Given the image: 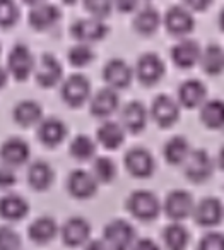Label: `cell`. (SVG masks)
I'll return each mask as SVG.
<instances>
[{
  "label": "cell",
  "instance_id": "2e32d148",
  "mask_svg": "<svg viewBox=\"0 0 224 250\" xmlns=\"http://www.w3.org/2000/svg\"><path fill=\"white\" fill-rule=\"evenodd\" d=\"M193 218L200 226H216L224 216V208L217 197H204L193 208Z\"/></svg>",
  "mask_w": 224,
  "mask_h": 250
},
{
  "label": "cell",
  "instance_id": "1f68e13d",
  "mask_svg": "<svg viewBox=\"0 0 224 250\" xmlns=\"http://www.w3.org/2000/svg\"><path fill=\"white\" fill-rule=\"evenodd\" d=\"M163 240L169 250H185L190 242V233L182 223L173 221L163 231Z\"/></svg>",
  "mask_w": 224,
  "mask_h": 250
},
{
  "label": "cell",
  "instance_id": "5b68a950",
  "mask_svg": "<svg viewBox=\"0 0 224 250\" xmlns=\"http://www.w3.org/2000/svg\"><path fill=\"white\" fill-rule=\"evenodd\" d=\"M91 96V83L84 74H72L62 84V98L70 106H81Z\"/></svg>",
  "mask_w": 224,
  "mask_h": 250
},
{
  "label": "cell",
  "instance_id": "52a82bcc",
  "mask_svg": "<svg viewBox=\"0 0 224 250\" xmlns=\"http://www.w3.org/2000/svg\"><path fill=\"white\" fill-rule=\"evenodd\" d=\"M62 76H63V69H62V63L59 62V59L53 57L52 53H43L41 59L35 65V77L40 86L43 87L55 86L57 83H60Z\"/></svg>",
  "mask_w": 224,
  "mask_h": 250
},
{
  "label": "cell",
  "instance_id": "d6986e66",
  "mask_svg": "<svg viewBox=\"0 0 224 250\" xmlns=\"http://www.w3.org/2000/svg\"><path fill=\"white\" fill-rule=\"evenodd\" d=\"M91 235V225L84 218L74 216L69 218L62 226V238L67 245L70 247H79L89 240Z\"/></svg>",
  "mask_w": 224,
  "mask_h": 250
},
{
  "label": "cell",
  "instance_id": "c3c4849f",
  "mask_svg": "<svg viewBox=\"0 0 224 250\" xmlns=\"http://www.w3.org/2000/svg\"><path fill=\"white\" fill-rule=\"evenodd\" d=\"M219 26L223 28V31H224V9L221 11V14H219Z\"/></svg>",
  "mask_w": 224,
  "mask_h": 250
},
{
  "label": "cell",
  "instance_id": "7c38bea8",
  "mask_svg": "<svg viewBox=\"0 0 224 250\" xmlns=\"http://www.w3.org/2000/svg\"><path fill=\"white\" fill-rule=\"evenodd\" d=\"M125 167L134 177L145 178L151 177L156 170V161L154 156L144 147H132L127 154H125Z\"/></svg>",
  "mask_w": 224,
  "mask_h": 250
},
{
  "label": "cell",
  "instance_id": "d6a6232c",
  "mask_svg": "<svg viewBox=\"0 0 224 250\" xmlns=\"http://www.w3.org/2000/svg\"><path fill=\"white\" fill-rule=\"evenodd\" d=\"M164 158L168 163L171 165H183L186 156L190 154L192 147H190L188 141L183 136H175L164 144Z\"/></svg>",
  "mask_w": 224,
  "mask_h": 250
},
{
  "label": "cell",
  "instance_id": "30bf717a",
  "mask_svg": "<svg viewBox=\"0 0 224 250\" xmlns=\"http://www.w3.org/2000/svg\"><path fill=\"white\" fill-rule=\"evenodd\" d=\"M29 156H31V147L21 137H9L0 146V160L11 168L24 165Z\"/></svg>",
  "mask_w": 224,
  "mask_h": 250
},
{
  "label": "cell",
  "instance_id": "4fadbf2b",
  "mask_svg": "<svg viewBox=\"0 0 224 250\" xmlns=\"http://www.w3.org/2000/svg\"><path fill=\"white\" fill-rule=\"evenodd\" d=\"M164 26L171 35L185 36L193 29L195 19L188 9L182 7V5H173L164 14Z\"/></svg>",
  "mask_w": 224,
  "mask_h": 250
},
{
  "label": "cell",
  "instance_id": "d4e9b609",
  "mask_svg": "<svg viewBox=\"0 0 224 250\" xmlns=\"http://www.w3.org/2000/svg\"><path fill=\"white\" fill-rule=\"evenodd\" d=\"M12 117L19 125L29 127V125L40 124L43 120V108L35 100H22L14 106Z\"/></svg>",
  "mask_w": 224,
  "mask_h": 250
},
{
  "label": "cell",
  "instance_id": "83f0119b",
  "mask_svg": "<svg viewBox=\"0 0 224 250\" xmlns=\"http://www.w3.org/2000/svg\"><path fill=\"white\" fill-rule=\"evenodd\" d=\"M29 238L36 243H48L55 238L57 231H59V226L57 221L50 216H41V218L35 219V221L29 225Z\"/></svg>",
  "mask_w": 224,
  "mask_h": 250
},
{
  "label": "cell",
  "instance_id": "f1b7e54d",
  "mask_svg": "<svg viewBox=\"0 0 224 250\" xmlns=\"http://www.w3.org/2000/svg\"><path fill=\"white\" fill-rule=\"evenodd\" d=\"M200 120L209 129H221L224 127V101L223 100H207L200 108Z\"/></svg>",
  "mask_w": 224,
  "mask_h": 250
},
{
  "label": "cell",
  "instance_id": "b9f144b4",
  "mask_svg": "<svg viewBox=\"0 0 224 250\" xmlns=\"http://www.w3.org/2000/svg\"><path fill=\"white\" fill-rule=\"evenodd\" d=\"M130 250H161V247L151 238H139L134 242Z\"/></svg>",
  "mask_w": 224,
  "mask_h": 250
},
{
  "label": "cell",
  "instance_id": "e0dca14e",
  "mask_svg": "<svg viewBox=\"0 0 224 250\" xmlns=\"http://www.w3.org/2000/svg\"><path fill=\"white\" fill-rule=\"evenodd\" d=\"M147 124V108L141 101H128L120 113V125L128 132H141Z\"/></svg>",
  "mask_w": 224,
  "mask_h": 250
},
{
  "label": "cell",
  "instance_id": "60d3db41",
  "mask_svg": "<svg viewBox=\"0 0 224 250\" xmlns=\"http://www.w3.org/2000/svg\"><path fill=\"white\" fill-rule=\"evenodd\" d=\"M16 184V173L7 165H0V188H9Z\"/></svg>",
  "mask_w": 224,
  "mask_h": 250
},
{
  "label": "cell",
  "instance_id": "3957f363",
  "mask_svg": "<svg viewBox=\"0 0 224 250\" xmlns=\"http://www.w3.org/2000/svg\"><path fill=\"white\" fill-rule=\"evenodd\" d=\"M35 65L36 60L29 46L24 43H16L7 57V70L12 74V77L18 81H26L35 72Z\"/></svg>",
  "mask_w": 224,
  "mask_h": 250
},
{
  "label": "cell",
  "instance_id": "836d02e7",
  "mask_svg": "<svg viewBox=\"0 0 224 250\" xmlns=\"http://www.w3.org/2000/svg\"><path fill=\"white\" fill-rule=\"evenodd\" d=\"M96 153V143L91 139L89 136H81L74 137L72 143H70V154H72L76 160L79 161H86V160H91Z\"/></svg>",
  "mask_w": 224,
  "mask_h": 250
},
{
  "label": "cell",
  "instance_id": "d590c367",
  "mask_svg": "<svg viewBox=\"0 0 224 250\" xmlns=\"http://www.w3.org/2000/svg\"><path fill=\"white\" fill-rule=\"evenodd\" d=\"M94 59V52L87 43H76L69 50V62L76 67H84L91 63Z\"/></svg>",
  "mask_w": 224,
  "mask_h": 250
},
{
  "label": "cell",
  "instance_id": "484cf974",
  "mask_svg": "<svg viewBox=\"0 0 224 250\" xmlns=\"http://www.w3.org/2000/svg\"><path fill=\"white\" fill-rule=\"evenodd\" d=\"M96 137L106 149H117L123 144L125 141V130L120 125V122L106 120L98 127Z\"/></svg>",
  "mask_w": 224,
  "mask_h": 250
},
{
  "label": "cell",
  "instance_id": "f35d334b",
  "mask_svg": "<svg viewBox=\"0 0 224 250\" xmlns=\"http://www.w3.org/2000/svg\"><path fill=\"white\" fill-rule=\"evenodd\" d=\"M199 250H224V235L210 231L200 238Z\"/></svg>",
  "mask_w": 224,
  "mask_h": 250
},
{
  "label": "cell",
  "instance_id": "9a60e30c",
  "mask_svg": "<svg viewBox=\"0 0 224 250\" xmlns=\"http://www.w3.org/2000/svg\"><path fill=\"white\" fill-rule=\"evenodd\" d=\"M67 190L70 192V195L77 199H89L96 194L98 182L91 175V171L79 168V170L70 171L69 178H67Z\"/></svg>",
  "mask_w": 224,
  "mask_h": 250
},
{
  "label": "cell",
  "instance_id": "74e56055",
  "mask_svg": "<svg viewBox=\"0 0 224 250\" xmlns=\"http://www.w3.org/2000/svg\"><path fill=\"white\" fill-rule=\"evenodd\" d=\"M0 250H21V236L11 226H0Z\"/></svg>",
  "mask_w": 224,
  "mask_h": 250
},
{
  "label": "cell",
  "instance_id": "681fc988",
  "mask_svg": "<svg viewBox=\"0 0 224 250\" xmlns=\"http://www.w3.org/2000/svg\"><path fill=\"white\" fill-rule=\"evenodd\" d=\"M0 52H2V48H0Z\"/></svg>",
  "mask_w": 224,
  "mask_h": 250
},
{
  "label": "cell",
  "instance_id": "277c9868",
  "mask_svg": "<svg viewBox=\"0 0 224 250\" xmlns=\"http://www.w3.org/2000/svg\"><path fill=\"white\" fill-rule=\"evenodd\" d=\"M183 170L192 182H205L214 171V161L205 149H192L183 163Z\"/></svg>",
  "mask_w": 224,
  "mask_h": 250
},
{
  "label": "cell",
  "instance_id": "7402d4cb",
  "mask_svg": "<svg viewBox=\"0 0 224 250\" xmlns=\"http://www.w3.org/2000/svg\"><path fill=\"white\" fill-rule=\"evenodd\" d=\"M67 136V125L60 118H43L38 124V137L46 146H59Z\"/></svg>",
  "mask_w": 224,
  "mask_h": 250
},
{
  "label": "cell",
  "instance_id": "44dd1931",
  "mask_svg": "<svg viewBox=\"0 0 224 250\" xmlns=\"http://www.w3.org/2000/svg\"><path fill=\"white\" fill-rule=\"evenodd\" d=\"M118 106H120V98L117 91L111 87H103L91 98V113L94 117H110L118 110Z\"/></svg>",
  "mask_w": 224,
  "mask_h": 250
},
{
  "label": "cell",
  "instance_id": "7a4b0ae2",
  "mask_svg": "<svg viewBox=\"0 0 224 250\" xmlns=\"http://www.w3.org/2000/svg\"><path fill=\"white\" fill-rule=\"evenodd\" d=\"M127 208L135 218L142 221H151L161 212V201L151 190H135L128 195Z\"/></svg>",
  "mask_w": 224,
  "mask_h": 250
},
{
  "label": "cell",
  "instance_id": "bcb514c9",
  "mask_svg": "<svg viewBox=\"0 0 224 250\" xmlns=\"http://www.w3.org/2000/svg\"><path fill=\"white\" fill-rule=\"evenodd\" d=\"M117 7L120 9V11H132V9H135L137 5H135L134 2H132V4H118Z\"/></svg>",
  "mask_w": 224,
  "mask_h": 250
},
{
  "label": "cell",
  "instance_id": "8d00e7d4",
  "mask_svg": "<svg viewBox=\"0 0 224 250\" xmlns=\"http://www.w3.org/2000/svg\"><path fill=\"white\" fill-rule=\"evenodd\" d=\"M19 9L11 0H0V26L2 28H11L18 22Z\"/></svg>",
  "mask_w": 224,
  "mask_h": 250
},
{
  "label": "cell",
  "instance_id": "f546056e",
  "mask_svg": "<svg viewBox=\"0 0 224 250\" xmlns=\"http://www.w3.org/2000/svg\"><path fill=\"white\" fill-rule=\"evenodd\" d=\"M53 168L46 161H35L28 168V182L36 190H45L53 182Z\"/></svg>",
  "mask_w": 224,
  "mask_h": 250
},
{
  "label": "cell",
  "instance_id": "e575fe53",
  "mask_svg": "<svg viewBox=\"0 0 224 250\" xmlns=\"http://www.w3.org/2000/svg\"><path fill=\"white\" fill-rule=\"evenodd\" d=\"M91 175L96 178L98 184H100V182L108 184V182L113 180L115 175H117V165L113 163V160H111V158L100 156V158H96V160H94Z\"/></svg>",
  "mask_w": 224,
  "mask_h": 250
},
{
  "label": "cell",
  "instance_id": "ba28073f",
  "mask_svg": "<svg viewBox=\"0 0 224 250\" xmlns=\"http://www.w3.org/2000/svg\"><path fill=\"white\" fill-rule=\"evenodd\" d=\"M163 208H164V212L169 218L180 223V219H185L186 216L192 214L193 208H195V202H193V197L190 192L173 190L166 195Z\"/></svg>",
  "mask_w": 224,
  "mask_h": 250
},
{
  "label": "cell",
  "instance_id": "4316f807",
  "mask_svg": "<svg viewBox=\"0 0 224 250\" xmlns=\"http://www.w3.org/2000/svg\"><path fill=\"white\" fill-rule=\"evenodd\" d=\"M200 65L210 76H217L224 70V48L216 43H210L200 53Z\"/></svg>",
  "mask_w": 224,
  "mask_h": 250
},
{
  "label": "cell",
  "instance_id": "4dcf8cb0",
  "mask_svg": "<svg viewBox=\"0 0 224 250\" xmlns=\"http://www.w3.org/2000/svg\"><path fill=\"white\" fill-rule=\"evenodd\" d=\"M159 24H161V16L152 5L142 7L134 18V28L141 35H152L158 31Z\"/></svg>",
  "mask_w": 224,
  "mask_h": 250
},
{
  "label": "cell",
  "instance_id": "f6af8a7d",
  "mask_svg": "<svg viewBox=\"0 0 224 250\" xmlns=\"http://www.w3.org/2000/svg\"><path fill=\"white\" fill-rule=\"evenodd\" d=\"M186 5L193 9H205L209 5V2H186Z\"/></svg>",
  "mask_w": 224,
  "mask_h": 250
},
{
  "label": "cell",
  "instance_id": "7bdbcfd3",
  "mask_svg": "<svg viewBox=\"0 0 224 250\" xmlns=\"http://www.w3.org/2000/svg\"><path fill=\"white\" fill-rule=\"evenodd\" d=\"M84 250H110V249H108V245L103 240H93V242L87 243Z\"/></svg>",
  "mask_w": 224,
  "mask_h": 250
},
{
  "label": "cell",
  "instance_id": "cb8c5ba5",
  "mask_svg": "<svg viewBox=\"0 0 224 250\" xmlns=\"http://www.w3.org/2000/svg\"><path fill=\"white\" fill-rule=\"evenodd\" d=\"M29 212V204L19 194H4L0 197V216L4 219L18 221Z\"/></svg>",
  "mask_w": 224,
  "mask_h": 250
},
{
  "label": "cell",
  "instance_id": "ee69618b",
  "mask_svg": "<svg viewBox=\"0 0 224 250\" xmlns=\"http://www.w3.org/2000/svg\"><path fill=\"white\" fill-rule=\"evenodd\" d=\"M7 77H9L7 69H4V67L0 65V87L5 86V83H7Z\"/></svg>",
  "mask_w": 224,
  "mask_h": 250
},
{
  "label": "cell",
  "instance_id": "5bb4252c",
  "mask_svg": "<svg viewBox=\"0 0 224 250\" xmlns=\"http://www.w3.org/2000/svg\"><path fill=\"white\" fill-rule=\"evenodd\" d=\"M151 117L161 127H169L180 118V104L168 94H159L151 104Z\"/></svg>",
  "mask_w": 224,
  "mask_h": 250
},
{
  "label": "cell",
  "instance_id": "ffe728a7",
  "mask_svg": "<svg viewBox=\"0 0 224 250\" xmlns=\"http://www.w3.org/2000/svg\"><path fill=\"white\" fill-rule=\"evenodd\" d=\"M202 48L195 40H182L171 48V59L182 69H190L200 60Z\"/></svg>",
  "mask_w": 224,
  "mask_h": 250
},
{
  "label": "cell",
  "instance_id": "ab89813d",
  "mask_svg": "<svg viewBox=\"0 0 224 250\" xmlns=\"http://www.w3.org/2000/svg\"><path fill=\"white\" fill-rule=\"evenodd\" d=\"M111 7L113 5L110 2H86V9L91 12V18L101 19V21H103V18H106L110 14Z\"/></svg>",
  "mask_w": 224,
  "mask_h": 250
},
{
  "label": "cell",
  "instance_id": "7dc6e473",
  "mask_svg": "<svg viewBox=\"0 0 224 250\" xmlns=\"http://www.w3.org/2000/svg\"><path fill=\"white\" fill-rule=\"evenodd\" d=\"M217 163H219V167L224 170V146L221 147V151H219V156H217Z\"/></svg>",
  "mask_w": 224,
  "mask_h": 250
},
{
  "label": "cell",
  "instance_id": "ac0fdd59",
  "mask_svg": "<svg viewBox=\"0 0 224 250\" xmlns=\"http://www.w3.org/2000/svg\"><path fill=\"white\" fill-rule=\"evenodd\" d=\"M60 9L53 4H46V2H40L35 4L29 11V24L38 31L48 29L55 26L60 21Z\"/></svg>",
  "mask_w": 224,
  "mask_h": 250
},
{
  "label": "cell",
  "instance_id": "603a6c76",
  "mask_svg": "<svg viewBox=\"0 0 224 250\" xmlns=\"http://www.w3.org/2000/svg\"><path fill=\"white\" fill-rule=\"evenodd\" d=\"M207 87L199 79H186L178 87V101L186 108H195L205 101Z\"/></svg>",
  "mask_w": 224,
  "mask_h": 250
},
{
  "label": "cell",
  "instance_id": "8992f818",
  "mask_svg": "<svg viewBox=\"0 0 224 250\" xmlns=\"http://www.w3.org/2000/svg\"><path fill=\"white\" fill-rule=\"evenodd\" d=\"M70 33L79 43H87L89 45V43L98 42V40H103L108 33V28L101 19L82 18L74 22L72 28H70Z\"/></svg>",
  "mask_w": 224,
  "mask_h": 250
},
{
  "label": "cell",
  "instance_id": "9c48e42d",
  "mask_svg": "<svg viewBox=\"0 0 224 250\" xmlns=\"http://www.w3.org/2000/svg\"><path fill=\"white\" fill-rule=\"evenodd\" d=\"M132 77H134V69L123 59L108 60L103 69V79L108 83V87L115 91L127 87L132 83Z\"/></svg>",
  "mask_w": 224,
  "mask_h": 250
},
{
  "label": "cell",
  "instance_id": "6da1fadb",
  "mask_svg": "<svg viewBox=\"0 0 224 250\" xmlns=\"http://www.w3.org/2000/svg\"><path fill=\"white\" fill-rule=\"evenodd\" d=\"M103 242L110 250H130L135 242V228L125 219H113L104 226Z\"/></svg>",
  "mask_w": 224,
  "mask_h": 250
},
{
  "label": "cell",
  "instance_id": "8fae6325",
  "mask_svg": "<svg viewBox=\"0 0 224 250\" xmlns=\"http://www.w3.org/2000/svg\"><path fill=\"white\" fill-rule=\"evenodd\" d=\"M135 76L142 84H156L164 76V62L156 53H144L135 63Z\"/></svg>",
  "mask_w": 224,
  "mask_h": 250
}]
</instances>
